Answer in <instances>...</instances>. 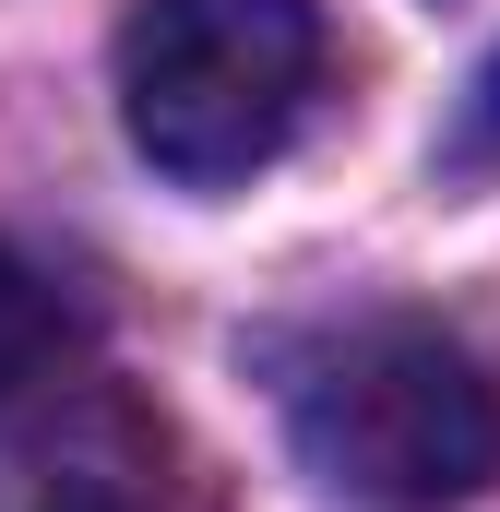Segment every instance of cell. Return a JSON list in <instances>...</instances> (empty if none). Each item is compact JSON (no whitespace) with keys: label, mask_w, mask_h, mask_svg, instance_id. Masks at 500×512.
I'll list each match as a JSON object with an SVG mask.
<instances>
[{"label":"cell","mask_w":500,"mask_h":512,"mask_svg":"<svg viewBox=\"0 0 500 512\" xmlns=\"http://www.w3.org/2000/svg\"><path fill=\"white\" fill-rule=\"evenodd\" d=\"M322 72V0H131L120 131L179 191H227L286 155Z\"/></svg>","instance_id":"cell-1"},{"label":"cell","mask_w":500,"mask_h":512,"mask_svg":"<svg viewBox=\"0 0 500 512\" xmlns=\"http://www.w3.org/2000/svg\"><path fill=\"white\" fill-rule=\"evenodd\" d=\"M298 465L358 512H453L500 477V370L429 322H370L298 382Z\"/></svg>","instance_id":"cell-2"},{"label":"cell","mask_w":500,"mask_h":512,"mask_svg":"<svg viewBox=\"0 0 500 512\" xmlns=\"http://www.w3.org/2000/svg\"><path fill=\"white\" fill-rule=\"evenodd\" d=\"M36 358H48V286L0 251V405L36 382Z\"/></svg>","instance_id":"cell-3"},{"label":"cell","mask_w":500,"mask_h":512,"mask_svg":"<svg viewBox=\"0 0 500 512\" xmlns=\"http://www.w3.org/2000/svg\"><path fill=\"white\" fill-rule=\"evenodd\" d=\"M477 120H489V143H500V60H489V84H477Z\"/></svg>","instance_id":"cell-4"},{"label":"cell","mask_w":500,"mask_h":512,"mask_svg":"<svg viewBox=\"0 0 500 512\" xmlns=\"http://www.w3.org/2000/svg\"><path fill=\"white\" fill-rule=\"evenodd\" d=\"M48 512H108V501H48Z\"/></svg>","instance_id":"cell-5"}]
</instances>
